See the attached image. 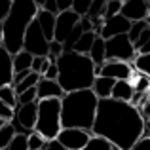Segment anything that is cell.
Wrapping results in <instances>:
<instances>
[{
    "label": "cell",
    "mask_w": 150,
    "mask_h": 150,
    "mask_svg": "<svg viewBox=\"0 0 150 150\" xmlns=\"http://www.w3.org/2000/svg\"><path fill=\"white\" fill-rule=\"evenodd\" d=\"M55 15L57 13H51V11L48 10H44V8H40L38 10V13H36V21H38V25H40V29H42V33L46 34V38L48 40H53V30H55Z\"/></svg>",
    "instance_id": "cell-16"
},
{
    "label": "cell",
    "mask_w": 150,
    "mask_h": 150,
    "mask_svg": "<svg viewBox=\"0 0 150 150\" xmlns=\"http://www.w3.org/2000/svg\"><path fill=\"white\" fill-rule=\"evenodd\" d=\"M10 6H11V0H0V21H2V19L8 15Z\"/></svg>",
    "instance_id": "cell-42"
},
{
    "label": "cell",
    "mask_w": 150,
    "mask_h": 150,
    "mask_svg": "<svg viewBox=\"0 0 150 150\" xmlns=\"http://www.w3.org/2000/svg\"><path fill=\"white\" fill-rule=\"evenodd\" d=\"M133 150H150V135H141L133 144Z\"/></svg>",
    "instance_id": "cell-37"
},
{
    "label": "cell",
    "mask_w": 150,
    "mask_h": 150,
    "mask_svg": "<svg viewBox=\"0 0 150 150\" xmlns=\"http://www.w3.org/2000/svg\"><path fill=\"white\" fill-rule=\"evenodd\" d=\"M89 6H91V0H72V8L70 10H74L78 15H86Z\"/></svg>",
    "instance_id": "cell-35"
},
{
    "label": "cell",
    "mask_w": 150,
    "mask_h": 150,
    "mask_svg": "<svg viewBox=\"0 0 150 150\" xmlns=\"http://www.w3.org/2000/svg\"><path fill=\"white\" fill-rule=\"evenodd\" d=\"M120 2H125V0H120Z\"/></svg>",
    "instance_id": "cell-52"
},
{
    "label": "cell",
    "mask_w": 150,
    "mask_h": 150,
    "mask_svg": "<svg viewBox=\"0 0 150 150\" xmlns=\"http://www.w3.org/2000/svg\"><path fill=\"white\" fill-rule=\"evenodd\" d=\"M133 69L139 70V72L146 74V76L150 78V51L148 53H137V57L133 59Z\"/></svg>",
    "instance_id": "cell-26"
},
{
    "label": "cell",
    "mask_w": 150,
    "mask_h": 150,
    "mask_svg": "<svg viewBox=\"0 0 150 150\" xmlns=\"http://www.w3.org/2000/svg\"><path fill=\"white\" fill-rule=\"evenodd\" d=\"M10 150H29V133L25 131H15V135L11 137L10 144H8Z\"/></svg>",
    "instance_id": "cell-24"
},
{
    "label": "cell",
    "mask_w": 150,
    "mask_h": 150,
    "mask_svg": "<svg viewBox=\"0 0 150 150\" xmlns=\"http://www.w3.org/2000/svg\"><path fill=\"white\" fill-rule=\"evenodd\" d=\"M63 53V44L59 40H50V53L48 57L51 59V61H57V57Z\"/></svg>",
    "instance_id": "cell-36"
},
{
    "label": "cell",
    "mask_w": 150,
    "mask_h": 150,
    "mask_svg": "<svg viewBox=\"0 0 150 150\" xmlns=\"http://www.w3.org/2000/svg\"><path fill=\"white\" fill-rule=\"evenodd\" d=\"M89 57H91V61L95 63V65H103V63L106 61V55H105V38L99 36L97 34L95 40H93L91 48H89Z\"/></svg>",
    "instance_id": "cell-19"
},
{
    "label": "cell",
    "mask_w": 150,
    "mask_h": 150,
    "mask_svg": "<svg viewBox=\"0 0 150 150\" xmlns=\"http://www.w3.org/2000/svg\"><path fill=\"white\" fill-rule=\"evenodd\" d=\"M0 101L6 103L8 106H11V108L17 106V93H15V89H13L11 84L0 86Z\"/></svg>",
    "instance_id": "cell-23"
},
{
    "label": "cell",
    "mask_w": 150,
    "mask_h": 150,
    "mask_svg": "<svg viewBox=\"0 0 150 150\" xmlns=\"http://www.w3.org/2000/svg\"><path fill=\"white\" fill-rule=\"evenodd\" d=\"M44 10L51 11V13H59V8H57V2H55V0H46Z\"/></svg>",
    "instance_id": "cell-45"
},
{
    "label": "cell",
    "mask_w": 150,
    "mask_h": 150,
    "mask_svg": "<svg viewBox=\"0 0 150 150\" xmlns=\"http://www.w3.org/2000/svg\"><path fill=\"white\" fill-rule=\"evenodd\" d=\"M29 72H30V70H19V72H13V80H11V86H17L19 82H21Z\"/></svg>",
    "instance_id": "cell-44"
},
{
    "label": "cell",
    "mask_w": 150,
    "mask_h": 150,
    "mask_svg": "<svg viewBox=\"0 0 150 150\" xmlns=\"http://www.w3.org/2000/svg\"><path fill=\"white\" fill-rule=\"evenodd\" d=\"M120 10H122V2H120V0H106V6H105V13H103V19L112 17V15L120 13Z\"/></svg>",
    "instance_id": "cell-34"
},
{
    "label": "cell",
    "mask_w": 150,
    "mask_h": 150,
    "mask_svg": "<svg viewBox=\"0 0 150 150\" xmlns=\"http://www.w3.org/2000/svg\"><path fill=\"white\" fill-rule=\"evenodd\" d=\"M80 25H82L84 30H93V23H91V19H89L88 15H82L80 17ZM93 33H95V30H93Z\"/></svg>",
    "instance_id": "cell-43"
},
{
    "label": "cell",
    "mask_w": 150,
    "mask_h": 150,
    "mask_svg": "<svg viewBox=\"0 0 150 150\" xmlns=\"http://www.w3.org/2000/svg\"><path fill=\"white\" fill-rule=\"evenodd\" d=\"M38 101V95H36V86L34 88H29L25 91L17 93V105H25V103H34Z\"/></svg>",
    "instance_id": "cell-33"
},
{
    "label": "cell",
    "mask_w": 150,
    "mask_h": 150,
    "mask_svg": "<svg viewBox=\"0 0 150 150\" xmlns=\"http://www.w3.org/2000/svg\"><path fill=\"white\" fill-rule=\"evenodd\" d=\"M105 55L106 59H122V61H133L137 57V50L129 40L127 33H120L105 40Z\"/></svg>",
    "instance_id": "cell-6"
},
{
    "label": "cell",
    "mask_w": 150,
    "mask_h": 150,
    "mask_svg": "<svg viewBox=\"0 0 150 150\" xmlns=\"http://www.w3.org/2000/svg\"><path fill=\"white\" fill-rule=\"evenodd\" d=\"M55 2H57L59 11H63V10H70V8H72V0H55Z\"/></svg>",
    "instance_id": "cell-46"
},
{
    "label": "cell",
    "mask_w": 150,
    "mask_h": 150,
    "mask_svg": "<svg viewBox=\"0 0 150 150\" xmlns=\"http://www.w3.org/2000/svg\"><path fill=\"white\" fill-rule=\"evenodd\" d=\"M40 76H42V74H38V72H34V70H30V72L27 74V76L23 78V80L19 82L17 86H13L15 93H21V91H25V89H29V88H34V86L38 84V80H40Z\"/></svg>",
    "instance_id": "cell-25"
},
{
    "label": "cell",
    "mask_w": 150,
    "mask_h": 150,
    "mask_svg": "<svg viewBox=\"0 0 150 150\" xmlns=\"http://www.w3.org/2000/svg\"><path fill=\"white\" fill-rule=\"evenodd\" d=\"M57 82L63 89L74 91V89H84L91 88L95 80V63L91 61L89 55L78 53V51H63L57 57Z\"/></svg>",
    "instance_id": "cell-3"
},
{
    "label": "cell",
    "mask_w": 150,
    "mask_h": 150,
    "mask_svg": "<svg viewBox=\"0 0 150 150\" xmlns=\"http://www.w3.org/2000/svg\"><path fill=\"white\" fill-rule=\"evenodd\" d=\"M105 6H106V0H91V6L88 10V17L91 21H97V19H103V13H105Z\"/></svg>",
    "instance_id": "cell-29"
},
{
    "label": "cell",
    "mask_w": 150,
    "mask_h": 150,
    "mask_svg": "<svg viewBox=\"0 0 150 150\" xmlns=\"http://www.w3.org/2000/svg\"><path fill=\"white\" fill-rule=\"evenodd\" d=\"M95 36L97 34L93 33V30H84V33L80 34V38L76 40V44H74V51H78V53H84V55H88L89 53V48H91V44H93V40H95Z\"/></svg>",
    "instance_id": "cell-21"
},
{
    "label": "cell",
    "mask_w": 150,
    "mask_h": 150,
    "mask_svg": "<svg viewBox=\"0 0 150 150\" xmlns=\"http://www.w3.org/2000/svg\"><path fill=\"white\" fill-rule=\"evenodd\" d=\"M139 110H141V114H143V118H150V91H148L146 99L143 101V105L139 106Z\"/></svg>",
    "instance_id": "cell-40"
},
{
    "label": "cell",
    "mask_w": 150,
    "mask_h": 150,
    "mask_svg": "<svg viewBox=\"0 0 150 150\" xmlns=\"http://www.w3.org/2000/svg\"><path fill=\"white\" fill-rule=\"evenodd\" d=\"M61 99L48 97L38 99V114H36V129L46 139H55L61 131Z\"/></svg>",
    "instance_id": "cell-5"
},
{
    "label": "cell",
    "mask_w": 150,
    "mask_h": 150,
    "mask_svg": "<svg viewBox=\"0 0 150 150\" xmlns=\"http://www.w3.org/2000/svg\"><path fill=\"white\" fill-rule=\"evenodd\" d=\"M46 143H48V139L42 133H38L36 129L29 131V148L30 150H46Z\"/></svg>",
    "instance_id": "cell-28"
},
{
    "label": "cell",
    "mask_w": 150,
    "mask_h": 150,
    "mask_svg": "<svg viewBox=\"0 0 150 150\" xmlns=\"http://www.w3.org/2000/svg\"><path fill=\"white\" fill-rule=\"evenodd\" d=\"M148 27H150V23H148ZM148 51H150V36H148L146 44H144L143 48H139V53H148Z\"/></svg>",
    "instance_id": "cell-47"
},
{
    "label": "cell",
    "mask_w": 150,
    "mask_h": 150,
    "mask_svg": "<svg viewBox=\"0 0 150 150\" xmlns=\"http://www.w3.org/2000/svg\"><path fill=\"white\" fill-rule=\"evenodd\" d=\"M23 50H27L33 55H48L50 53V40L42 33L36 19L27 27L25 38H23Z\"/></svg>",
    "instance_id": "cell-7"
},
{
    "label": "cell",
    "mask_w": 150,
    "mask_h": 150,
    "mask_svg": "<svg viewBox=\"0 0 150 150\" xmlns=\"http://www.w3.org/2000/svg\"><path fill=\"white\" fill-rule=\"evenodd\" d=\"M0 44H2V21H0Z\"/></svg>",
    "instance_id": "cell-49"
},
{
    "label": "cell",
    "mask_w": 150,
    "mask_h": 150,
    "mask_svg": "<svg viewBox=\"0 0 150 150\" xmlns=\"http://www.w3.org/2000/svg\"><path fill=\"white\" fill-rule=\"evenodd\" d=\"M11 116H13V108L0 101V118L2 120H11Z\"/></svg>",
    "instance_id": "cell-39"
},
{
    "label": "cell",
    "mask_w": 150,
    "mask_h": 150,
    "mask_svg": "<svg viewBox=\"0 0 150 150\" xmlns=\"http://www.w3.org/2000/svg\"><path fill=\"white\" fill-rule=\"evenodd\" d=\"M129 27H131V21H129L127 17H124L122 13H116V15H112V17L103 19V27L99 30V36H103L106 40V38L114 36V34L127 33Z\"/></svg>",
    "instance_id": "cell-12"
},
{
    "label": "cell",
    "mask_w": 150,
    "mask_h": 150,
    "mask_svg": "<svg viewBox=\"0 0 150 150\" xmlns=\"http://www.w3.org/2000/svg\"><path fill=\"white\" fill-rule=\"evenodd\" d=\"M82 15H78L74 10H63L55 15V30H53V40H59L63 44L65 38L70 34V30L78 25Z\"/></svg>",
    "instance_id": "cell-11"
},
{
    "label": "cell",
    "mask_w": 150,
    "mask_h": 150,
    "mask_svg": "<svg viewBox=\"0 0 150 150\" xmlns=\"http://www.w3.org/2000/svg\"><path fill=\"white\" fill-rule=\"evenodd\" d=\"M36 95H38V99H48V97H57V99H61V97L65 95V89L59 86L57 80H50V78L40 76V80H38V84H36Z\"/></svg>",
    "instance_id": "cell-14"
},
{
    "label": "cell",
    "mask_w": 150,
    "mask_h": 150,
    "mask_svg": "<svg viewBox=\"0 0 150 150\" xmlns=\"http://www.w3.org/2000/svg\"><path fill=\"white\" fill-rule=\"evenodd\" d=\"M133 72H135L133 63L131 61H122V59H106L101 65V70H99L101 76L114 78V80H131Z\"/></svg>",
    "instance_id": "cell-10"
},
{
    "label": "cell",
    "mask_w": 150,
    "mask_h": 150,
    "mask_svg": "<svg viewBox=\"0 0 150 150\" xmlns=\"http://www.w3.org/2000/svg\"><path fill=\"white\" fill-rule=\"evenodd\" d=\"M38 13V6L34 0H11L8 15L2 19V46L11 55L23 50L27 27L34 21Z\"/></svg>",
    "instance_id": "cell-4"
},
{
    "label": "cell",
    "mask_w": 150,
    "mask_h": 150,
    "mask_svg": "<svg viewBox=\"0 0 150 150\" xmlns=\"http://www.w3.org/2000/svg\"><path fill=\"white\" fill-rule=\"evenodd\" d=\"M50 63H51V59L48 57V55H34L30 70H34V72H38V74H44V70L48 69Z\"/></svg>",
    "instance_id": "cell-31"
},
{
    "label": "cell",
    "mask_w": 150,
    "mask_h": 150,
    "mask_svg": "<svg viewBox=\"0 0 150 150\" xmlns=\"http://www.w3.org/2000/svg\"><path fill=\"white\" fill-rule=\"evenodd\" d=\"M114 78H106V76H95V80H93L91 84V89L93 93H95L99 99H105V97H110L112 95V88H114Z\"/></svg>",
    "instance_id": "cell-17"
},
{
    "label": "cell",
    "mask_w": 150,
    "mask_h": 150,
    "mask_svg": "<svg viewBox=\"0 0 150 150\" xmlns=\"http://www.w3.org/2000/svg\"><path fill=\"white\" fill-rule=\"evenodd\" d=\"M57 74H59V70H57V63L51 61L50 65H48V69L44 70V74H42V76H44V78H50V80H57Z\"/></svg>",
    "instance_id": "cell-38"
},
{
    "label": "cell",
    "mask_w": 150,
    "mask_h": 150,
    "mask_svg": "<svg viewBox=\"0 0 150 150\" xmlns=\"http://www.w3.org/2000/svg\"><path fill=\"white\" fill-rule=\"evenodd\" d=\"M36 114H38V101L34 103H25V105H17L13 108V116H11V124H13L15 131H33L36 125Z\"/></svg>",
    "instance_id": "cell-8"
},
{
    "label": "cell",
    "mask_w": 150,
    "mask_h": 150,
    "mask_svg": "<svg viewBox=\"0 0 150 150\" xmlns=\"http://www.w3.org/2000/svg\"><path fill=\"white\" fill-rule=\"evenodd\" d=\"M84 150H116V146H114L106 137L91 133V137H89V141H88V144H86Z\"/></svg>",
    "instance_id": "cell-22"
},
{
    "label": "cell",
    "mask_w": 150,
    "mask_h": 150,
    "mask_svg": "<svg viewBox=\"0 0 150 150\" xmlns=\"http://www.w3.org/2000/svg\"><path fill=\"white\" fill-rule=\"evenodd\" d=\"M89 137H91V131L82 127H61V131L57 133L59 143L67 150H84Z\"/></svg>",
    "instance_id": "cell-9"
},
{
    "label": "cell",
    "mask_w": 150,
    "mask_h": 150,
    "mask_svg": "<svg viewBox=\"0 0 150 150\" xmlns=\"http://www.w3.org/2000/svg\"><path fill=\"white\" fill-rule=\"evenodd\" d=\"M4 122H8V120H2V118H0V125H2V124H4Z\"/></svg>",
    "instance_id": "cell-50"
},
{
    "label": "cell",
    "mask_w": 150,
    "mask_h": 150,
    "mask_svg": "<svg viewBox=\"0 0 150 150\" xmlns=\"http://www.w3.org/2000/svg\"><path fill=\"white\" fill-rule=\"evenodd\" d=\"M143 129L144 118L139 106L114 97L99 99L91 133L106 137L116 150H133L135 141L143 135Z\"/></svg>",
    "instance_id": "cell-1"
},
{
    "label": "cell",
    "mask_w": 150,
    "mask_h": 150,
    "mask_svg": "<svg viewBox=\"0 0 150 150\" xmlns=\"http://www.w3.org/2000/svg\"><path fill=\"white\" fill-rule=\"evenodd\" d=\"M99 97L91 88L67 91L61 97V125L63 127H82L91 131L95 122Z\"/></svg>",
    "instance_id": "cell-2"
},
{
    "label": "cell",
    "mask_w": 150,
    "mask_h": 150,
    "mask_svg": "<svg viewBox=\"0 0 150 150\" xmlns=\"http://www.w3.org/2000/svg\"><path fill=\"white\" fill-rule=\"evenodd\" d=\"M110 97L120 99V101H131V97H133V82L131 80H116Z\"/></svg>",
    "instance_id": "cell-18"
},
{
    "label": "cell",
    "mask_w": 150,
    "mask_h": 150,
    "mask_svg": "<svg viewBox=\"0 0 150 150\" xmlns=\"http://www.w3.org/2000/svg\"><path fill=\"white\" fill-rule=\"evenodd\" d=\"M84 33V29H82V25H80V21H78V25L74 27L72 30H70V34L65 38V42H63V51H70L74 48V44H76V40L80 38V34Z\"/></svg>",
    "instance_id": "cell-30"
},
{
    "label": "cell",
    "mask_w": 150,
    "mask_h": 150,
    "mask_svg": "<svg viewBox=\"0 0 150 150\" xmlns=\"http://www.w3.org/2000/svg\"><path fill=\"white\" fill-rule=\"evenodd\" d=\"M46 150H65L61 143H59V139L55 137V139H48V143H46Z\"/></svg>",
    "instance_id": "cell-41"
},
{
    "label": "cell",
    "mask_w": 150,
    "mask_h": 150,
    "mask_svg": "<svg viewBox=\"0 0 150 150\" xmlns=\"http://www.w3.org/2000/svg\"><path fill=\"white\" fill-rule=\"evenodd\" d=\"M34 4H36V6H38V10H40V8H44L46 0H34Z\"/></svg>",
    "instance_id": "cell-48"
},
{
    "label": "cell",
    "mask_w": 150,
    "mask_h": 150,
    "mask_svg": "<svg viewBox=\"0 0 150 150\" xmlns=\"http://www.w3.org/2000/svg\"><path fill=\"white\" fill-rule=\"evenodd\" d=\"M146 27H148V21H146V19H141V21H131V27H129V30H127L129 40L135 42V40H137V36H139V34L143 33Z\"/></svg>",
    "instance_id": "cell-32"
},
{
    "label": "cell",
    "mask_w": 150,
    "mask_h": 150,
    "mask_svg": "<svg viewBox=\"0 0 150 150\" xmlns=\"http://www.w3.org/2000/svg\"><path fill=\"white\" fill-rule=\"evenodd\" d=\"M120 13L127 17L129 21H141L150 15V6L146 0H125V2H122Z\"/></svg>",
    "instance_id": "cell-13"
},
{
    "label": "cell",
    "mask_w": 150,
    "mask_h": 150,
    "mask_svg": "<svg viewBox=\"0 0 150 150\" xmlns=\"http://www.w3.org/2000/svg\"><path fill=\"white\" fill-rule=\"evenodd\" d=\"M13 135H15L13 124H11L10 120L4 122V124L0 125V150L8 148V144H10V141H11V137H13Z\"/></svg>",
    "instance_id": "cell-27"
},
{
    "label": "cell",
    "mask_w": 150,
    "mask_h": 150,
    "mask_svg": "<svg viewBox=\"0 0 150 150\" xmlns=\"http://www.w3.org/2000/svg\"><path fill=\"white\" fill-rule=\"evenodd\" d=\"M13 80V55L0 44V86L11 84Z\"/></svg>",
    "instance_id": "cell-15"
},
{
    "label": "cell",
    "mask_w": 150,
    "mask_h": 150,
    "mask_svg": "<svg viewBox=\"0 0 150 150\" xmlns=\"http://www.w3.org/2000/svg\"><path fill=\"white\" fill-rule=\"evenodd\" d=\"M146 2H148V6H150V0H146Z\"/></svg>",
    "instance_id": "cell-51"
},
{
    "label": "cell",
    "mask_w": 150,
    "mask_h": 150,
    "mask_svg": "<svg viewBox=\"0 0 150 150\" xmlns=\"http://www.w3.org/2000/svg\"><path fill=\"white\" fill-rule=\"evenodd\" d=\"M33 53H29L27 50H19L17 53H13V72H19V70H30V65H33Z\"/></svg>",
    "instance_id": "cell-20"
}]
</instances>
